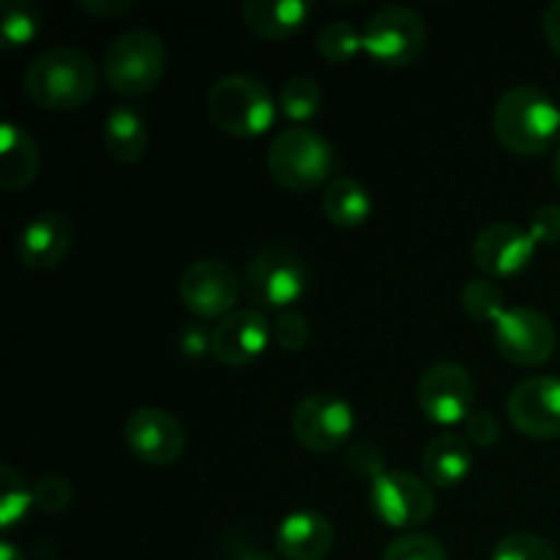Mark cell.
<instances>
[{"label": "cell", "mask_w": 560, "mask_h": 560, "mask_svg": "<svg viewBox=\"0 0 560 560\" xmlns=\"http://www.w3.org/2000/svg\"><path fill=\"white\" fill-rule=\"evenodd\" d=\"M74 501V487L63 476H42L33 485V509H42L47 514H58L69 509Z\"/></svg>", "instance_id": "obj_32"}, {"label": "cell", "mask_w": 560, "mask_h": 560, "mask_svg": "<svg viewBox=\"0 0 560 560\" xmlns=\"http://www.w3.org/2000/svg\"><path fill=\"white\" fill-rule=\"evenodd\" d=\"M0 560H25V552L14 545V541H0Z\"/></svg>", "instance_id": "obj_38"}, {"label": "cell", "mask_w": 560, "mask_h": 560, "mask_svg": "<svg viewBox=\"0 0 560 560\" xmlns=\"http://www.w3.org/2000/svg\"><path fill=\"white\" fill-rule=\"evenodd\" d=\"M178 345L189 359H202L206 353H211V331L202 323H186L178 334Z\"/></svg>", "instance_id": "obj_35"}, {"label": "cell", "mask_w": 560, "mask_h": 560, "mask_svg": "<svg viewBox=\"0 0 560 560\" xmlns=\"http://www.w3.org/2000/svg\"><path fill=\"white\" fill-rule=\"evenodd\" d=\"M310 11V0H246L241 5V20L255 36L277 42L301 31Z\"/></svg>", "instance_id": "obj_19"}, {"label": "cell", "mask_w": 560, "mask_h": 560, "mask_svg": "<svg viewBox=\"0 0 560 560\" xmlns=\"http://www.w3.org/2000/svg\"><path fill=\"white\" fill-rule=\"evenodd\" d=\"M271 339V323L260 310H235L211 328V355L228 366H244L266 353Z\"/></svg>", "instance_id": "obj_16"}, {"label": "cell", "mask_w": 560, "mask_h": 560, "mask_svg": "<svg viewBox=\"0 0 560 560\" xmlns=\"http://www.w3.org/2000/svg\"><path fill=\"white\" fill-rule=\"evenodd\" d=\"M364 49V36L348 20H334L317 33V52L331 63H348Z\"/></svg>", "instance_id": "obj_26"}, {"label": "cell", "mask_w": 560, "mask_h": 560, "mask_svg": "<svg viewBox=\"0 0 560 560\" xmlns=\"http://www.w3.org/2000/svg\"><path fill=\"white\" fill-rule=\"evenodd\" d=\"M476 386L470 372L457 361H435L416 383V402L421 413L441 427H454L474 413Z\"/></svg>", "instance_id": "obj_9"}, {"label": "cell", "mask_w": 560, "mask_h": 560, "mask_svg": "<svg viewBox=\"0 0 560 560\" xmlns=\"http://www.w3.org/2000/svg\"><path fill=\"white\" fill-rule=\"evenodd\" d=\"M364 52L386 69L413 63L427 47V25L410 5H383L361 27Z\"/></svg>", "instance_id": "obj_6"}, {"label": "cell", "mask_w": 560, "mask_h": 560, "mask_svg": "<svg viewBox=\"0 0 560 560\" xmlns=\"http://www.w3.org/2000/svg\"><path fill=\"white\" fill-rule=\"evenodd\" d=\"M465 315L479 323H495L506 312V295L492 279H470L459 293Z\"/></svg>", "instance_id": "obj_27"}, {"label": "cell", "mask_w": 560, "mask_h": 560, "mask_svg": "<svg viewBox=\"0 0 560 560\" xmlns=\"http://www.w3.org/2000/svg\"><path fill=\"white\" fill-rule=\"evenodd\" d=\"M492 560H560L558 550L536 534H512L498 541Z\"/></svg>", "instance_id": "obj_29"}, {"label": "cell", "mask_w": 560, "mask_h": 560, "mask_svg": "<svg viewBox=\"0 0 560 560\" xmlns=\"http://www.w3.org/2000/svg\"><path fill=\"white\" fill-rule=\"evenodd\" d=\"M323 213H326L328 222L342 230L361 228L372 213V195L361 180L339 175L328 184L326 195H323Z\"/></svg>", "instance_id": "obj_23"}, {"label": "cell", "mask_w": 560, "mask_h": 560, "mask_svg": "<svg viewBox=\"0 0 560 560\" xmlns=\"http://www.w3.org/2000/svg\"><path fill=\"white\" fill-rule=\"evenodd\" d=\"M370 506L383 525L410 534L435 514V492L408 470H383L370 485Z\"/></svg>", "instance_id": "obj_7"}, {"label": "cell", "mask_w": 560, "mask_h": 560, "mask_svg": "<svg viewBox=\"0 0 560 560\" xmlns=\"http://www.w3.org/2000/svg\"><path fill=\"white\" fill-rule=\"evenodd\" d=\"M492 129L517 156H541L560 135V107L539 85H514L495 102Z\"/></svg>", "instance_id": "obj_2"}, {"label": "cell", "mask_w": 560, "mask_h": 560, "mask_svg": "<svg viewBox=\"0 0 560 560\" xmlns=\"http://www.w3.org/2000/svg\"><path fill=\"white\" fill-rule=\"evenodd\" d=\"M208 115L230 137H257L271 129L277 102L266 82L249 74H224L208 91Z\"/></svg>", "instance_id": "obj_4"}, {"label": "cell", "mask_w": 560, "mask_h": 560, "mask_svg": "<svg viewBox=\"0 0 560 560\" xmlns=\"http://www.w3.org/2000/svg\"><path fill=\"white\" fill-rule=\"evenodd\" d=\"M465 438H468V443H476L481 448L495 446L498 438H501V424H498L495 413L492 410H474L465 419Z\"/></svg>", "instance_id": "obj_33"}, {"label": "cell", "mask_w": 560, "mask_h": 560, "mask_svg": "<svg viewBox=\"0 0 560 560\" xmlns=\"http://www.w3.org/2000/svg\"><path fill=\"white\" fill-rule=\"evenodd\" d=\"M104 148L120 164H135L148 151V124L129 104H115L104 115Z\"/></svg>", "instance_id": "obj_22"}, {"label": "cell", "mask_w": 560, "mask_h": 560, "mask_svg": "<svg viewBox=\"0 0 560 560\" xmlns=\"http://www.w3.org/2000/svg\"><path fill=\"white\" fill-rule=\"evenodd\" d=\"M353 430V408L337 394H310L293 410V435L310 452H334V448L345 446L350 441Z\"/></svg>", "instance_id": "obj_10"}, {"label": "cell", "mask_w": 560, "mask_h": 560, "mask_svg": "<svg viewBox=\"0 0 560 560\" xmlns=\"http://www.w3.org/2000/svg\"><path fill=\"white\" fill-rule=\"evenodd\" d=\"M528 233L534 235L536 244H560V206L547 202V206L536 208V213L530 217Z\"/></svg>", "instance_id": "obj_34"}, {"label": "cell", "mask_w": 560, "mask_h": 560, "mask_svg": "<svg viewBox=\"0 0 560 560\" xmlns=\"http://www.w3.org/2000/svg\"><path fill=\"white\" fill-rule=\"evenodd\" d=\"M96 85L98 69L93 58L85 49L69 44L44 49L31 60L22 77V88L31 102L52 113L82 107L88 98H93Z\"/></svg>", "instance_id": "obj_1"}, {"label": "cell", "mask_w": 560, "mask_h": 560, "mask_svg": "<svg viewBox=\"0 0 560 560\" xmlns=\"http://www.w3.org/2000/svg\"><path fill=\"white\" fill-rule=\"evenodd\" d=\"M334 547V525L326 514L299 509L277 528V550L284 560H323Z\"/></svg>", "instance_id": "obj_18"}, {"label": "cell", "mask_w": 560, "mask_h": 560, "mask_svg": "<svg viewBox=\"0 0 560 560\" xmlns=\"http://www.w3.org/2000/svg\"><path fill=\"white\" fill-rule=\"evenodd\" d=\"M238 560H279L277 556H271V552H260V550H255V552H246V556H241Z\"/></svg>", "instance_id": "obj_39"}, {"label": "cell", "mask_w": 560, "mask_h": 560, "mask_svg": "<svg viewBox=\"0 0 560 560\" xmlns=\"http://www.w3.org/2000/svg\"><path fill=\"white\" fill-rule=\"evenodd\" d=\"M556 326L534 306H512L495 320V348L517 366H539L556 353Z\"/></svg>", "instance_id": "obj_11"}, {"label": "cell", "mask_w": 560, "mask_h": 560, "mask_svg": "<svg viewBox=\"0 0 560 560\" xmlns=\"http://www.w3.org/2000/svg\"><path fill=\"white\" fill-rule=\"evenodd\" d=\"M421 468H424L427 481L432 487L452 490V487L463 485L474 468V452H470L468 438H459L454 432L432 438L430 446L424 448Z\"/></svg>", "instance_id": "obj_20"}, {"label": "cell", "mask_w": 560, "mask_h": 560, "mask_svg": "<svg viewBox=\"0 0 560 560\" xmlns=\"http://www.w3.org/2000/svg\"><path fill=\"white\" fill-rule=\"evenodd\" d=\"M33 509V487L25 485L11 465H0V528L9 534L11 528L27 517Z\"/></svg>", "instance_id": "obj_25"}, {"label": "cell", "mask_w": 560, "mask_h": 560, "mask_svg": "<svg viewBox=\"0 0 560 560\" xmlns=\"http://www.w3.org/2000/svg\"><path fill=\"white\" fill-rule=\"evenodd\" d=\"M536 241L528 228L514 222H492L476 235L474 262L487 277H517L530 266L536 255Z\"/></svg>", "instance_id": "obj_15"}, {"label": "cell", "mask_w": 560, "mask_h": 560, "mask_svg": "<svg viewBox=\"0 0 560 560\" xmlns=\"http://www.w3.org/2000/svg\"><path fill=\"white\" fill-rule=\"evenodd\" d=\"M167 69V47L151 27H129L104 49L102 71L120 96H148Z\"/></svg>", "instance_id": "obj_3"}, {"label": "cell", "mask_w": 560, "mask_h": 560, "mask_svg": "<svg viewBox=\"0 0 560 560\" xmlns=\"http://www.w3.org/2000/svg\"><path fill=\"white\" fill-rule=\"evenodd\" d=\"M514 430L536 441L560 438V377L530 375L512 388L506 402Z\"/></svg>", "instance_id": "obj_13"}, {"label": "cell", "mask_w": 560, "mask_h": 560, "mask_svg": "<svg viewBox=\"0 0 560 560\" xmlns=\"http://www.w3.org/2000/svg\"><path fill=\"white\" fill-rule=\"evenodd\" d=\"M323 104V91L312 77H290L279 91V109L295 124L315 118Z\"/></svg>", "instance_id": "obj_28"}, {"label": "cell", "mask_w": 560, "mask_h": 560, "mask_svg": "<svg viewBox=\"0 0 560 560\" xmlns=\"http://www.w3.org/2000/svg\"><path fill=\"white\" fill-rule=\"evenodd\" d=\"M38 164V145L20 124L5 120L0 126V186L3 189H25L36 180Z\"/></svg>", "instance_id": "obj_21"}, {"label": "cell", "mask_w": 560, "mask_h": 560, "mask_svg": "<svg viewBox=\"0 0 560 560\" xmlns=\"http://www.w3.org/2000/svg\"><path fill=\"white\" fill-rule=\"evenodd\" d=\"M124 438L129 452L145 465L178 463L186 446V430L162 408H140L126 419Z\"/></svg>", "instance_id": "obj_14"}, {"label": "cell", "mask_w": 560, "mask_h": 560, "mask_svg": "<svg viewBox=\"0 0 560 560\" xmlns=\"http://www.w3.org/2000/svg\"><path fill=\"white\" fill-rule=\"evenodd\" d=\"M42 31V11L31 0H3L0 5V42L5 49L27 47Z\"/></svg>", "instance_id": "obj_24"}, {"label": "cell", "mask_w": 560, "mask_h": 560, "mask_svg": "<svg viewBox=\"0 0 560 560\" xmlns=\"http://www.w3.org/2000/svg\"><path fill=\"white\" fill-rule=\"evenodd\" d=\"M71 249V224L63 213L42 211L22 228L16 257L31 271H49L60 266Z\"/></svg>", "instance_id": "obj_17"}, {"label": "cell", "mask_w": 560, "mask_h": 560, "mask_svg": "<svg viewBox=\"0 0 560 560\" xmlns=\"http://www.w3.org/2000/svg\"><path fill=\"white\" fill-rule=\"evenodd\" d=\"M80 9L93 16H120L131 9V0H80Z\"/></svg>", "instance_id": "obj_36"}, {"label": "cell", "mask_w": 560, "mask_h": 560, "mask_svg": "<svg viewBox=\"0 0 560 560\" xmlns=\"http://www.w3.org/2000/svg\"><path fill=\"white\" fill-rule=\"evenodd\" d=\"M178 295L191 315L202 320L228 317L235 312L241 282L233 268L222 260H197L180 273Z\"/></svg>", "instance_id": "obj_12"}, {"label": "cell", "mask_w": 560, "mask_h": 560, "mask_svg": "<svg viewBox=\"0 0 560 560\" xmlns=\"http://www.w3.org/2000/svg\"><path fill=\"white\" fill-rule=\"evenodd\" d=\"M541 27H545V38L547 44H550L552 52L560 55V0H556V3L545 11V22H541Z\"/></svg>", "instance_id": "obj_37"}, {"label": "cell", "mask_w": 560, "mask_h": 560, "mask_svg": "<svg viewBox=\"0 0 560 560\" xmlns=\"http://www.w3.org/2000/svg\"><path fill=\"white\" fill-rule=\"evenodd\" d=\"M268 170L288 189H317L334 170V145L310 126H290L268 145Z\"/></svg>", "instance_id": "obj_5"}, {"label": "cell", "mask_w": 560, "mask_h": 560, "mask_svg": "<svg viewBox=\"0 0 560 560\" xmlns=\"http://www.w3.org/2000/svg\"><path fill=\"white\" fill-rule=\"evenodd\" d=\"M271 337L282 350H288V353H299V350H304L306 345H310V337H312L310 317L301 315L299 310H282L277 317H273Z\"/></svg>", "instance_id": "obj_31"}, {"label": "cell", "mask_w": 560, "mask_h": 560, "mask_svg": "<svg viewBox=\"0 0 560 560\" xmlns=\"http://www.w3.org/2000/svg\"><path fill=\"white\" fill-rule=\"evenodd\" d=\"M383 560H448V556L435 536L410 530L386 547Z\"/></svg>", "instance_id": "obj_30"}, {"label": "cell", "mask_w": 560, "mask_h": 560, "mask_svg": "<svg viewBox=\"0 0 560 560\" xmlns=\"http://www.w3.org/2000/svg\"><path fill=\"white\" fill-rule=\"evenodd\" d=\"M552 175H556V184L560 186V148H558L556 159H552Z\"/></svg>", "instance_id": "obj_40"}, {"label": "cell", "mask_w": 560, "mask_h": 560, "mask_svg": "<svg viewBox=\"0 0 560 560\" xmlns=\"http://www.w3.org/2000/svg\"><path fill=\"white\" fill-rule=\"evenodd\" d=\"M310 284V268L284 246H268L260 249L246 262V290L252 301L271 310H290Z\"/></svg>", "instance_id": "obj_8"}]
</instances>
